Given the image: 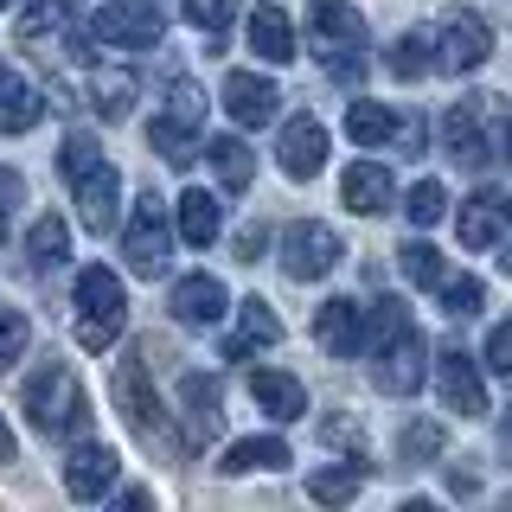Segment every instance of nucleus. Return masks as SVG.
<instances>
[{"mask_svg": "<svg viewBox=\"0 0 512 512\" xmlns=\"http://www.w3.org/2000/svg\"><path fill=\"white\" fill-rule=\"evenodd\" d=\"M0 7H13V0H0Z\"/></svg>", "mask_w": 512, "mask_h": 512, "instance_id": "nucleus-51", "label": "nucleus"}, {"mask_svg": "<svg viewBox=\"0 0 512 512\" xmlns=\"http://www.w3.org/2000/svg\"><path fill=\"white\" fill-rule=\"evenodd\" d=\"M0 461H20V442H13V429H7V416H0Z\"/></svg>", "mask_w": 512, "mask_h": 512, "instance_id": "nucleus-47", "label": "nucleus"}, {"mask_svg": "<svg viewBox=\"0 0 512 512\" xmlns=\"http://www.w3.org/2000/svg\"><path fill=\"white\" fill-rule=\"evenodd\" d=\"M250 397L263 416H276V423H295V416H308V384L288 378V372H250Z\"/></svg>", "mask_w": 512, "mask_h": 512, "instance_id": "nucleus-23", "label": "nucleus"}, {"mask_svg": "<svg viewBox=\"0 0 512 512\" xmlns=\"http://www.w3.org/2000/svg\"><path fill=\"white\" fill-rule=\"evenodd\" d=\"M404 212H410V224H442V212H448L442 180H416V186H410V199H404Z\"/></svg>", "mask_w": 512, "mask_h": 512, "instance_id": "nucleus-38", "label": "nucleus"}, {"mask_svg": "<svg viewBox=\"0 0 512 512\" xmlns=\"http://www.w3.org/2000/svg\"><path fill=\"white\" fill-rule=\"evenodd\" d=\"M397 448H404L410 468H423V461L442 455V423H404V436H397Z\"/></svg>", "mask_w": 512, "mask_h": 512, "instance_id": "nucleus-37", "label": "nucleus"}, {"mask_svg": "<svg viewBox=\"0 0 512 512\" xmlns=\"http://www.w3.org/2000/svg\"><path fill=\"white\" fill-rule=\"evenodd\" d=\"M372 378H378V391H391V397H410V391H423V378H429V346H423V333H416V327L391 333V340L378 346V365H372Z\"/></svg>", "mask_w": 512, "mask_h": 512, "instance_id": "nucleus-10", "label": "nucleus"}, {"mask_svg": "<svg viewBox=\"0 0 512 512\" xmlns=\"http://www.w3.org/2000/svg\"><path fill=\"white\" fill-rule=\"evenodd\" d=\"M90 167H103V148H96V135H84V128H71V135H64V148H58V173L77 186Z\"/></svg>", "mask_w": 512, "mask_h": 512, "instance_id": "nucleus-35", "label": "nucleus"}, {"mask_svg": "<svg viewBox=\"0 0 512 512\" xmlns=\"http://www.w3.org/2000/svg\"><path fill=\"white\" fill-rule=\"evenodd\" d=\"M436 391H442V410H455V416H487V384H480V365L468 359V352L442 346V359H436Z\"/></svg>", "mask_w": 512, "mask_h": 512, "instance_id": "nucleus-11", "label": "nucleus"}, {"mask_svg": "<svg viewBox=\"0 0 512 512\" xmlns=\"http://www.w3.org/2000/svg\"><path fill=\"white\" fill-rule=\"evenodd\" d=\"M116 474H122L116 448L84 442V448H71V461H64V493H71V500H103V493L116 487Z\"/></svg>", "mask_w": 512, "mask_h": 512, "instance_id": "nucleus-14", "label": "nucleus"}, {"mask_svg": "<svg viewBox=\"0 0 512 512\" xmlns=\"http://www.w3.org/2000/svg\"><path fill=\"white\" fill-rule=\"evenodd\" d=\"M276 340H282L276 308H269L263 295H250V301H237V333L224 340V359H250L256 346H276Z\"/></svg>", "mask_w": 512, "mask_h": 512, "instance_id": "nucleus-21", "label": "nucleus"}, {"mask_svg": "<svg viewBox=\"0 0 512 512\" xmlns=\"http://www.w3.org/2000/svg\"><path fill=\"white\" fill-rule=\"evenodd\" d=\"M500 448H506V461H512V410L500 416Z\"/></svg>", "mask_w": 512, "mask_h": 512, "instance_id": "nucleus-48", "label": "nucleus"}, {"mask_svg": "<svg viewBox=\"0 0 512 512\" xmlns=\"http://www.w3.org/2000/svg\"><path fill=\"white\" fill-rule=\"evenodd\" d=\"M26 256H32V269H58L64 256H71V224L45 212V218L26 231Z\"/></svg>", "mask_w": 512, "mask_h": 512, "instance_id": "nucleus-32", "label": "nucleus"}, {"mask_svg": "<svg viewBox=\"0 0 512 512\" xmlns=\"http://www.w3.org/2000/svg\"><path fill=\"white\" fill-rule=\"evenodd\" d=\"M308 52L327 64L333 77H359L365 71V20H359V7H346V0H314Z\"/></svg>", "mask_w": 512, "mask_h": 512, "instance_id": "nucleus-3", "label": "nucleus"}, {"mask_svg": "<svg viewBox=\"0 0 512 512\" xmlns=\"http://www.w3.org/2000/svg\"><path fill=\"white\" fill-rule=\"evenodd\" d=\"M45 116V103H39V90L26 84V77H13V71H0V135H26L32 122Z\"/></svg>", "mask_w": 512, "mask_h": 512, "instance_id": "nucleus-27", "label": "nucleus"}, {"mask_svg": "<svg viewBox=\"0 0 512 512\" xmlns=\"http://www.w3.org/2000/svg\"><path fill=\"white\" fill-rule=\"evenodd\" d=\"M122 256H128V269H135L141 282L167 276V263H173V224H167V205H160L154 192H141V199H135V218H128V231H122Z\"/></svg>", "mask_w": 512, "mask_h": 512, "instance_id": "nucleus-4", "label": "nucleus"}, {"mask_svg": "<svg viewBox=\"0 0 512 512\" xmlns=\"http://www.w3.org/2000/svg\"><path fill=\"white\" fill-rule=\"evenodd\" d=\"M250 52L263 64H288V58H295V26H288L282 7H256L250 13Z\"/></svg>", "mask_w": 512, "mask_h": 512, "instance_id": "nucleus-25", "label": "nucleus"}, {"mask_svg": "<svg viewBox=\"0 0 512 512\" xmlns=\"http://www.w3.org/2000/svg\"><path fill=\"white\" fill-rule=\"evenodd\" d=\"M167 116L186 122V128H205V90L192 84V77H180V84L167 90Z\"/></svg>", "mask_w": 512, "mask_h": 512, "instance_id": "nucleus-40", "label": "nucleus"}, {"mask_svg": "<svg viewBox=\"0 0 512 512\" xmlns=\"http://www.w3.org/2000/svg\"><path fill=\"white\" fill-rule=\"evenodd\" d=\"M224 109H231L237 128H269L276 109H282V90L269 84V77H256V71H231L224 77Z\"/></svg>", "mask_w": 512, "mask_h": 512, "instance_id": "nucleus-15", "label": "nucleus"}, {"mask_svg": "<svg viewBox=\"0 0 512 512\" xmlns=\"http://www.w3.org/2000/svg\"><path fill=\"white\" fill-rule=\"evenodd\" d=\"M173 320H186V327H218L224 314H231V295H224V282L218 276H186V282H173Z\"/></svg>", "mask_w": 512, "mask_h": 512, "instance_id": "nucleus-19", "label": "nucleus"}, {"mask_svg": "<svg viewBox=\"0 0 512 512\" xmlns=\"http://www.w3.org/2000/svg\"><path fill=\"white\" fill-rule=\"evenodd\" d=\"M128 327V295H122V276L103 263H90L77 276V346L84 352H109Z\"/></svg>", "mask_w": 512, "mask_h": 512, "instance_id": "nucleus-2", "label": "nucleus"}, {"mask_svg": "<svg viewBox=\"0 0 512 512\" xmlns=\"http://www.w3.org/2000/svg\"><path fill=\"white\" fill-rule=\"evenodd\" d=\"M487 365L493 372H512V320H500V327L487 333Z\"/></svg>", "mask_w": 512, "mask_h": 512, "instance_id": "nucleus-44", "label": "nucleus"}, {"mask_svg": "<svg viewBox=\"0 0 512 512\" xmlns=\"http://www.w3.org/2000/svg\"><path fill=\"white\" fill-rule=\"evenodd\" d=\"M256 250H263V224H250V231L237 237V263H256Z\"/></svg>", "mask_w": 512, "mask_h": 512, "instance_id": "nucleus-46", "label": "nucleus"}, {"mask_svg": "<svg viewBox=\"0 0 512 512\" xmlns=\"http://www.w3.org/2000/svg\"><path fill=\"white\" fill-rule=\"evenodd\" d=\"M487 103L493 96H461L455 109L442 116V141H448V154H455V167H487Z\"/></svg>", "mask_w": 512, "mask_h": 512, "instance_id": "nucleus-12", "label": "nucleus"}, {"mask_svg": "<svg viewBox=\"0 0 512 512\" xmlns=\"http://www.w3.org/2000/svg\"><path fill=\"white\" fill-rule=\"evenodd\" d=\"M436 295H442V308L455 314V320H468V314H480V301H487V288H480L474 276H448V282L436 288Z\"/></svg>", "mask_w": 512, "mask_h": 512, "instance_id": "nucleus-39", "label": "nucleus"}, {"mask_svg": "<svg viewBox=\"0 0 512 512\" xmlns=\"http://www.w3.org/2000/svg\"><path fill=\"white\" fill-rule=\"evenodd\" d=\"M135 71H96L90 77V103H96V116L103 122H122L128 109H135Z\"/></svg>", "mask_w": 512, "mask_h": 512, "instance_id": "nucleus-29", "label": "nucleus"}, {"mask_svg": "<svg viewBox=\"0 0 512 512\" xmlns=\"http://www.w3.org/2000/svg\"><path fill=\"white\" fill-rule=\"evenodd\" d=\"M116 205H122V173L109 167H90L84 180H77V218H84V231H116Z\"/></svg>", "mask_w": 512, "mask_h": 512, "instance_id": "nucleus-17", "label": "nucleus"}, {"mask_svg": "<svg viewBox=\"0 0 512 512\" xmlns=\"http://www.w3.org/2000/svg\"><path fill=\"white\" fill-rule=\"evenodd\" d=\"M359 487H365V455H352L346 468H320L308 474V493L320 506H346V500H359Z\"/></svg>", "mask_w": 512, "mask_h": 512, "instance_id": "nucleus-31", "label": "nucleus"}, {"mask_svg": "<svg viewBox=\"0 0 512 512\" xmlns=\"http://www.w3.org/2000/svg\"><path fill=\"white\" fill-rule=\"evenodd\" d=\"M288 442L282 436H244V442H231L224 448V461H218V474H276L288 468Z\"/></svg>", "mask_w": 512, "mask_h": 512, "instance_id": "nucleus-24", "label": "nucleus"}, {"mask_svg": "<svg viewBox=\"0 0 512 512\" xmlns=\"http://www.w3.org/2000/svg\"><path fill=\"white\" fill-rule=\"evenodd\" d=\"M205 160H212V173H218V186L224 192H244L256 180V154H250V141L244 135H218V141H205Z\"/></svg>", "mask_w": 512, "mask_h": 512, "instance_id": "nucleus-26", "label": "nucleus"}, {"mask_svg": "<svg viewBox=\"0 0 512 512\" xmlns=\"http://www.w3.org/2000/svg\"><path fill=\"white\" fill-rule=\"evenodd\" d=\"M397 148H404V154H423V122H397Z\"/></svg>", "mask_w": 512, "mask_h": 512, "instance_id": "nucleus-45", "label": "nucleus"}, {"mask_svg": "<svg viewBox=\"0 0 512 512\" xmlns=\"http://www.w3.org/2000/svg\"><path fill=\"white\" fill-rule=\"evenodd\" d=\"M314 340H320V352H327V359H359V352H372V308H359L352 295L320 301Z\"/></svg>", "mask_w": 512, "mask_h": 512, "instance_id": "nucleus-6", "label": "nucleus"}, {"mask_svg": "<svg viewBox=\"0 0 512 512\" xmlns=\"http://www.w3.org/2000/svg\"><path fill=\"white\" fill-rule=\"evenodd\" d=\"M173 224H180V237H186L192 250L218 244V231H224V205H218V192L186 186V192H180V205H173Z\"/></svg>", "mask_w": 512, "mask_h": 512, "instance_id": "nucleus-20", "label": "nucleus"}, {"mask_svg": "<svg viewBox=\"0 0 512 512\" xmlns=\"http://www.w3.org/2000/svg\"><path fill=\"white\" fill-rule=\"evenodd\" d=\"M346 205L359 218H378V212H391V199H397V186H391V167H378V160H359V167H346Z\"/></svg>", "mask_w": 512, "mask_h": 512, "instance_id": "nucleus-22", "label": "nucleus"}, {"mask_svg": "<svg viewBox=\"0 0 512 512\" xmlns=\"http://www.w3.org/2000/svg\"><path fill=\"white\" fill-rule=\"evenodd\" d=\"M186 20L199 32H224L237 20V0H186Z\"/></svg>", "mask_w": 512, "mask_h": 512, "instance_id": "nucleus-42", "label": "nucleus"}, {"mask_svg": "<svg viewBox=\"0 0 512 512\" xmlns=\"http://www.w3.org/2000/svg\"><path fill=\"white\" fill-rule=\"evenodd\" d=\"M404 327H410V308H404V301H378V308H372V352L391 340V333H404Z\"/></svg>", "mask_w": 512, "mask_h": 512, "instance_id": "nucleus-43", "label": "nucleus"}, {"mask_svg": "<svg viewBox=\"0 0 512 512\" xmlns=\"http://www.w3.org/2000/svg\"><path fill=\"white\" fill-rule=\"evenodd\" d=\"M64 20H71V13H64V0H32L13 32H20V45H39V39H52V32H64Z\"/></svg>", "mask_w": 512, "mask_h": 512, "instance_id": "nucleus-36", "label": "nucleus"}, {"mask_svg": "<svg viewBox=\"0 0 512 512\" xmlns=\"http://www.w3.org/2000/svg\"><path fill=\"white\" fill-rule=\"evenodd\" d=\"M90 32L103 45H160L167 13H160V0H103L96 20H90Z\"/></svg>", "mask_w": 512, "mask_h": 512, "instance_id": "nucleus-8", "label": "nucleus"}, {"mask_svg": "<svg viewBox=\"0 0 512 512\" xmlns=\"http://www.w3.org/2000/svg\"><path fill=\"white\" fill-rule=\"evenodd\" d=\"M26 416H32V429L52 436V442L84 436L90 429V397H84V384L71 378V365H39V372L26 378Z\"/></svg>", "mask_w": 512, "mask_h": 512, "instance_id": "nucleus-1", "label": "nucleus"}, {"mask_svg": "<svg viewBox=\"0 0 512 512\" xmlns=\"http://www.w3.org/2000/svg\"><path fill=\"white\" fill-rule=\"evenodd\" d=\"M26 346H32V320L26 314H0V372H7Z\"/></svg>", "mask_w": 512, "mask_h": 512, "instance_id": "nucleus-41", "label": "nucleus"}, {"mask_svg": "<svg viewBox=\"0 0 512 512\" xmlns=\"http://www.w3.org/2000/svg\"><path fill=\"white\" fill-rule=\"evenodd\" d=\"M506 218H512V199H500L493 186H480L468 205H461V218H455V231H461V244L468 250H493L506 237Z\"/></svg>", "mask_w": 512, "mask_h": 512, "instance_id": "nucleus-18", "label": "nucleus"}, {"mask_svg": "<svg viewBox=\"0 0 512 512\" xmlns=\"http://www.w3.org/2000/svg\"><path fill=\"white\" fill-rule=\"evenodd\" d=\"M346 135L359 141V148H391V141H397V116L384 103H365V96H359V103H346Z\"/></svg>", "mask_w": 512, "mask_h": 512, "instance_id": "nucleus-28", "label": "nucleus"}, {"mask_svg": "<svg viewBox=\"0 0 512 512\" xmlns=\"http://www.w3.org/2000/svg\"><path fill=\"white\" fill-rule=\"evenodd\" d=\"M276 160H282L288 180H314V173L327 167V128L314 116H288L282 141H276Z\"/></svg>", "mask_w": 512, "mask_h": 512, "instance_id": "nucleus-16", "label": "nucleus"}, {"mask_svg": "<svg viewBox=\"0 0 512 512\" xmlns=\"http://www.w3.org/2000/svg\"><path fill=\"white\" fill-rule=\"evenodd\" d=\"M436 71V39L429 32H404V39L391 45V77H404V84H416V77Z\"/></svg>", "mask_w": 512, "mask_h": 512, "instance_id": "nucleus-33", "label": "nucleus"}, {"mask_svg": "<svg viewBox=\"0 0 512 512\" xmlns=\"http://www.w3.org/2000/svg\"><path fill=\"white\" fill-rule=\"evenodd\" d=\"M148 148L167 160V167H192V160H199V128H186V122H173V116H154Z\"/></svg>", "mask_w": 512, "mask_h": 512, "instance_id": "nucleus-30", "label": "nucleus"}, {"mask_svg": "<svg viewBox=\"0 0 512 512\" xmlns=\"http://www.w3.org/2000/svg\"><path fill=\"white\" fill-rule=\"evenodd\" d=\"M487 52H493V26L480 20V13H448L442 20V32H436V64L448 77H468V71H480L487 64Z\"/></svg>", "mask_w": 512, "mask_h": 512, "instance_id": "nucleus-9", "label": "nucleus"}, {"mask_svg": "<svg viewBox=\"0 0 512 512\" xmlns=\"http://www.w3.org/2000/svg\"><path fill=\"white\" fill-rule=\"evenodd\" d=\"M116 404H122L128 429H135L141 442H173V429H167V410H160V397H154V378H148V365H141V359H122V365H116Z\"/></svg>", "mask_w": 512, "mask_h": 512, "instance_id": "nucleus-7", "label": "nucleus"}, {"mask_svg": "<svg viewBox=\"0 0 512 512\" xmlns=\"http://www.w3.org/2000/svg\"><path fill=\"white\" fill-rule=\"evenodd\" d=\"M180 416H186V448L212 442L218 429H224V391H218V378L186 372L180 378Z\"/></svg>", "mask_w": 512, "mask_h": 512, "instance_id": "nucleus-13", "label": "nucleus"}, {"mask_svg": "<svg viewBox=\"0 0 512 512\" xmlns=\"http://www.w3.org/2000/svg\"><path fill=\"white\" fill-rule=\"evenodd\" d=\"M397 269H404V276H410L416 288H442V282H448V269H442V250H436V244H423V237L397 250Z\"/></svg>", "mask_w": 512, "mask_h": 512, "instance_id": "nucleus-34", "label": "nucleus"}, {"mask_svg": "<svg viewBox=\"0 0 512 512\" xmlns=\"http://www.w3.org/2000/svg\"><path fill=\"white\" fill-rule=\"evenodd\" d=\"M506 160H512V128H506Z\"/></svg>", "mask_w": 512, "mask_h": 512, "instance_id": "nucleus-50", "label": "nucleus"}, {"mask_svg": "<svg viewBox=\"0 0 512 512\" xmlns=\"http://www.w3.org/2000/svg\"><path fill=\"white\" fill-rule=\"evenodd\" d=\"M340 231L333 224H320V218H301V224H288L282 231V276L288 282H320V276H333L340 269Z\"/></svg>", "mask_w": 512, "mask_h": 512, "instance_id": "nucleus-5", "label": "nucleus"}, {"mask_svg": "<svg viewBox=\"0 0 512 512\" xmlns=\"http://www.w3.org/2000/svg\"><path fill=\"white\" fill-rule=\"evenodd\" d=\"M0 237H7V205H0Z\"/></svg>", "mask_w": 512, "mask_h": 512, "instance_id": "nucleus-49", "label": "nucleus"}]
</instances>
